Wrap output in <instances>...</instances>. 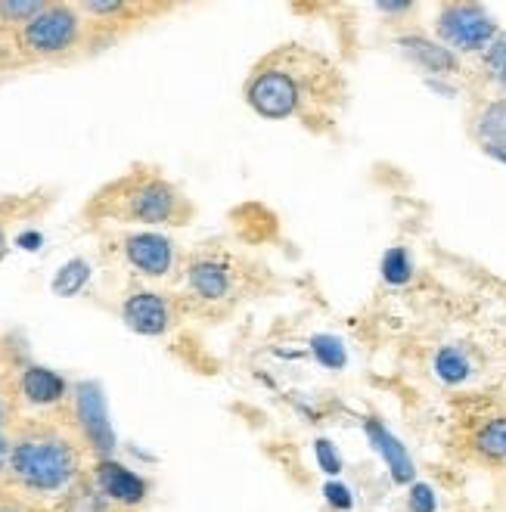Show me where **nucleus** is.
<instances>
[{
  "label": "nucleus",
  "mask_w": 506,
  "mask_h": 512,
  "mask_svg": "<svg viewBox=\"0 0 506 512\" xmlns=\"http://www.w3.org/2000/svg\"><path fill=\"white\" fill-rule=\"evenodd\" d=\"M44 10H47V0H0V25L22 32V28L28 22H35Z\"/></svg>",
  "instance_id": "obj_18"
},
{
  "label": "nucleus",
  "mask_w": 506,
  "mask_h": 512,
  "mask_svg": "<svg viewBox=\"0 0 506 512\" xmlns=\"http://www.w3.org/2000/svg\"><path fill=\"white\" fill-rule=\"evenodd\" d=\"M410 512H435V494L429 485L410 488Z\"/></svg>",
  "instance_id": "obj_22"
},
{
  "label": "nucleus",
  "mask_w": 506,
  "mask_h": 512,
  "mask_svg": "<svg viewBox=\"0 0 506 512\" xmlns=\"http://www.w3.org/2000/svg\"><path fill=\"white\" fill-rule=\"evenodd\" d=\"M10 472V432H0V485L7 481Z\"/></svg>",
  "instance_id": "obj_25"
},
{
  "label": "nucleus",
  "mask_w": 506,
  "mask_h": 512,
  "mask_svg": "<svg viewBox=\"0 0 506 512\" xmlns=\"http://www.w3.org/2000/svg\"><path fill=\"white\" fill-rule=\"evenodd\" d=\"M122 252L137 274L150 277V280H165L177 261L174 243L162 233H131V236H125Z\"/></svg>",
  "instance_id": "obj_8"
},
{
  "label": "nucleus",
  "mask_w": 506,
  "mask_h": 512,
  "mask_svg": "<svg viewBox=\"0 0 506 512\" xmlns=\"http://www.w3.org/2000/svg\"><path fill=\"white\" fill-rule=\"evenodd\" d=\"M13 410H16V395L0 382V432H10L13 426Z\"/></svg>",
  "instance_id": "obj_23"
},
{
  "label": "nucleus",
  "mask_w": 506,
  "mask_h": 512,
  "mask_svg": "<svg viewBox=\"0 0 506 512\" xmlns=\"http://www.w3.org/2000/svg\"><path fill=\"white\" fill-rule=\"evenodd\" d=\"M56 512H122L118 509L100 488H97V481L91 475H81L75 485L59 497L56 503Z\"/></svg>",
  "instance_id": "obj_16"
},
{
  "label": "nucleus",
  "mask_w": 506,
  "mask_h": 512,
  "mask_svg": "<svg viewBox=\"0 0 506 512\" xmlns=\"http://www.w3.org/2000/svg\"><path fill=\"white\" fill-rule=\"evenodd\" d=\"M187 286L199 301H224L236 289V270L215 255H199L187 264Z\"/></svg>",
  "instance_id": "obj_11"
},
{
  "label": "nucleus",
  "mask_w": 506,
  "mask_h": 512,
  "mask_svg": "<svg viewBox=\"0 0 506 512\" xmlns=\"http://www.w3.org/2000/svg\"><path fill=\"white\" fill-rule=\"evenodd\" d=\"M81 475L84 447L72 429L50 423V419H28L10 432L7 485L22 497H63Z\"/></svg>",
  "instance_id": "obj_2"
},
{
  "label": "nucleus",
  "mask_w": 506,
  "mask_h": 512,
  "mask_svg": "<svg viewBox=\"0 0 506 512\" xmlns=\"http://www.w3.org/2000/svg\"><path fill=\"white\" fill-rule=\"evenodd\" d=\"M91 215L115 218L125 224L184 227L193 221L196 208L184 196V190H177L168 177L134 168L97 193V199L91 202Z\"/></svg>",
  "instance_id": "obj_3"
},
{
  "label": "nucleus",
  "mask_w": 506,
  "mask_h": 512,
  "mask_svg": "<svg viewBox=\"0 0 506 512\" xmlns=\"http://www.w3.org/2000/svg\"><path fill=\"white\" fill-rule=\"evenodd\" d=\"M364 432L370 438V444L376 447V454L385 460V466H389L392 478H395V485H413V478H416V469H413V460L407 454V447L385 429L379 419H367L364 423Z\"/></svg>",
  "instance_id": "obj_14"
},
{
  "label": "nucleus",
  "mask_w": 506,
  "mask_h": 512,
  "mask_svg": "<svg viewBox=\"0 0 506 512\" xmlns=\"http://www.w3.org/2000/svg\"><path fill=\"white\" fill-rule=\"evenodd\" d=\"M122 320L128 323V329H134L140 336H165L177 323V305L165 292L140 289L125 298Z\"/></svg>",
  "instance_id": "obj_7"
},
{
  "label": "nucleus",
  "mask_w": 506,
  "mask_h": 512,
  "mask_svg": "<svg viewBox=\"0 0 506 512\" xmlns=\"http://www.w3.org/2000/svg\"><path fill=\"white\" fill-rule=\"evenodd\" d=\"M69 385L66 379L47 370V367H25L19 382H16V401L28 404V407H38V410H47V407H56L59 401L69 398Z\"/></svg>",
  "instance_id": "obj_12"
},
{
  "label": "nucleus",
  "mask_w": 506,
  "mask_h": 512,
  "mask_svg": "<svg viewBox=\"0 0 506 512\" xmlns=\"http://www.w3.org/2000/svg\"><path fill=\"white\" fill-rule=\"evenodd\" d=\"M7 252H10V239H7V230H4V224H0V261L7 258Z\"/></svg>",
  "instance_id": "obj_26"
},
{
  "label": "nucleus",
  "mask_w": 506,
  "mask_h": 512,
  "mask_svg": "<svg viewBox=\"0 0 506 512\" xmlns=\"http://www.w3.org/2000/svg\"><path fill=\"white\" fill-rule=\"evenodd\" d=\"M382 277L389 286H407L413 280V258L407 249L395 246L382 258Z\"/></svg>",
  "instance_id": "obj_20"
},
{
  "label": "nucleus",
  "mask_w": 506,
  "mask_h": 512,
  "mask_svg": "<svg viewBox=\"0 0 506 512\" xmlns=\"http://www.w3.org/2000/svg\"><path fill=\"white\" fill-rule=\"evenodd\" d=\"M469 454L482 466H506V413H488L469 429Z\"/></svg>",
  "instance_id": "obj_13"
},
{
  "label": "nucleus",
  "mask_w": 506,
  "mask_h": 512,
  "mask_svg": "<svg viewBox=\"0 0 506 512\" xmlns=\"http://www.w3.org/2000/svg\"><path fill=\"white\" fill-rule=\"evenodd\" d=\"M84 38V19L81 10L72 4H47V10L28 22L22 32H16L19 50L28 59H59L72 53Z\"/></svg>",
  "instance_id": "obj_4"
},
{
  "label": "nucleus",
  "mask_w": 506,
  "mask_h": 512,
  "mask_svg": "<svg viewBox=\"0 0 506 512\" xmlns=\"http://www.w3.org/2000/svg\"><path fill=\"white\" fill-rule=\"evenodd\" d=\"M314 354L320 357V364L323 367H333V370H339L342 364H345V351H342V345L336 342V339H317L314 342Z\"/></svg>",
  "instance_id": "obj_21"
},
{
  "label": "nucleus",
  "mask_w": 506,
  "mask_h": 512,
  "mask_svg": "<svg viewBox=\"0 0 506 512\" xmlns=\"http://www.w3.org/2000/svg\"><path fill=\"white\" fill-rule=\"evenodd\" d=\"M475 137L488 149V153L506 159V97H497L485 103L475 115Z\"/></svg>",
  "instance_id": "obj_15"
},
{
  "label": "nucleus",
  "mask_w": 506,
  "mask_h": 512,
  "mask_svg": "<svg viewBox=\"0 0 506 512\" xmlns=\"http://www.w3.org/2000/svg\"><path fill=\"white\" fill-rule=\"evenodd\" d=\"M482 72L488 75V81L503 90L506 97V32L497 35V41L482 53Z\"/></svg>",
  "instance_id": "obj_19"
},
{
  "label": "nucleus",
  "mask_w": 506,
  "mask_h": 512,
  "mask_svg": "<svg viewBox=\"0 0 506 512\" xmlns=\"http://www.w3.org/2000/svg\"><path fill=\"white\" fill-rule=\"evenodd\" d=\"M72 401V432L78 444L91 454L97 463L112 460L115 454V432L106 413V398L97 382H78L69 391Z\"/></svg>",
  "instance_id": "obj_6"
},
{
  "label": "nucleus",
  "mask_w": 506,
  "mask_h": 512,
  "mask_svg": "<svg viewBox=\"0 0 506 512\" xmlns=\"http://www.w3.org/2000/svg\"><path fill=\"white\" fill-rule=\"evenodd\" d=\"M243 97L267 122H299L311 131L336 125L348 87L342 69L320 50L283 44L264 53L246 78Z\"/></svg>",
  "instance_id": "obj_1"
},
{
  "label": "nucleus",
  "mask_w": 506,
  "mask_h": 512,
  "mask_svg": "<svg viewBox=\"0 0 506 512\" xmlns=\"http://www.w3.org/2000/svg\"><path fill=\"white\" fill-rule=\"evenodd\" d=\"M432 370L444 385H463L472 376V360L460 345H444L432 360Z\"/></svg>",
  "instance_id": "obj_17"
},
{
  "label": "nucleus",
  "mask_w": 506,
  "mask_h": 512,
  "mask_svg": "<svg viewBox=\"0 0 506 512\" xmlns=\"http://www.w3.org/2000/svg\"><path fill=\"white\" fill-rule=\"evenodd\" d=\"M0 512H41V509L22 494H0Z\"/></svg>",
  "instance_id": "obj_24"
},
{
  "label": "nucleus",
  "mask_w": 506,
  "mask_h": 512,
  "mask_svg": "<svg viewBox=\"0 0 506 512\" xmlns=\"http://www.w3.org/2000/svg\"><path fill=\"white\" fill-rule=\"evenodd\" d=\"M91 478L97 481V488L118 506V509H137L146 497H150V485L146 478H140L134 469L122 466L115 457L112 460H100L91 472Z\"/></svg>",
  "instance_id": "obj_9"
},
{
  "label": "nucleus",
  "mask_w": 506,
  "mask_h": 512,
  "mask_svg": "<svg viewBox=\"0 0 506 512\" xmlns=\"http://www.w3.org/2000/svg\"><path fill=\"white\" fill-rule=\"evenodd\" d=\"M398 50L404 53L407 63H413L420 72L426 75H438V78H451L460 72V56L451 53L438 38L420 35V32H410L398 38Z\"/></svg>",
  "instance_id": "obj_10"
},
{
  "label": "nucleus",
  "mask_w": 506,
  "mask_h": 512,
  "mask_svg": "<svg viewBox=\"0 0 506 512\" xmlns=\"http://www.w3.org/2000/svg\"><path fill=\"white\" fill-rule=\"evenodd\" d=\"M497 35L500 25L482 4H441L435 13V38L457 56H482Z\"/></svg>",
  "instance_id": "obj_5"
}]
</instances>
